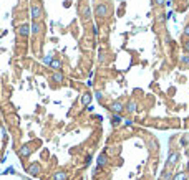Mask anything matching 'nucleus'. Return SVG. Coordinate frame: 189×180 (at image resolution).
<instances>
[{
	"label": "nucleus",
	"mask_w": 189,
	"mask_h": 180,
	"mask_svg": "<svg viewBox=\"0 0 189 180\" xmlns=\"http://www.w3.org/2000/svg\"><path fill=\"white\" fill-rule=\"evenodd\" d=\"M30 15L33 18V22H38V20L43 18V9L40 3H32V9H30Z\"/></svg>",
	"instance_id": "1"
},
{
	"label": "nucleus",
	"mask_w": 189,
	"mask_h": 180,
	"mask_svg": "<svg viewBox=\"0 0 189 180\" xmlns=\"http://www.w3.org/2000/svg\"><path fill=\"white\" fill-rule=\"evenodd\" d=\"M108 5L106 3H96V7H94V15H96V18H105L108 17Z\"/></svg>",
	"instance_id": "2"
},
{
	"label": "nucleus",
	"mask_w": 189,
	"mask_h": 180,
	"mask_svg": "<svg viewBox=\"0 0 189 180\" xmlns=\"http://www.w3.org/2000/svg\"><path fill=\"white\" fill-rule=\"evenodd\" d=\"M110 111H111L113 114H121L123 111H125V103L123 101H113L111 104H110Z\"/></svg>",
	"instance_id": "3"
},
{
	"label": "nucleus",
	"mask_w": 189,
	"mask_h": 180,
	"mask_svg": "<svg viewBox=\"0 0 189 180\" xmlns=\"http://www.w3.org/2000/svg\"><path fill=\"white\" fill-rule=\"evenodd\" d=\"M80 15H81V20H83V22H88L90 17H91V10H90V7L86 5V3H83V5L80 7Z\"/></svg>",
	"instance_id": "4"
},
{
	"label": "nucleus",
	"mask_w": 189,
	"mask_h": 180,
	"mask_svg": "<svg viewBox=\"0 0 189 180\" xmlns=\"http://www.w3.org/2000/svg\"><path fill=\"white\" fill-rule=\"evenodd\" d=\"M178 160H179V152L178 150H171L169 152V157H168V167H172V165H176L178 163Z\"/></svg>",
	"instance_id": "5"
},
{
	"label": "nucleus",
	"mask_w": 189,
	"mask_h": 180,
	"mask_svg": "<svg viewBox=\"0 0 189 180\" xmlns=\"http://www.w3.org/2000/svg\"><path fill=\"white\" fill-rule=\"evenodd\" d=\"M17 33L20 35V36H27L30 35V25H28V23H22V25H18L17 27Z\"/></svg>",
	"instance_id": "6"
},
{
	"label": "nucleus",
	"mask_w": 189,
	"mask_h": 180,
	"mask_svg": "<svg viewBox=\"0 0 189 180\" xmlns=\"http://www.w3.org/2000/svg\"><path fill=\"white\" fill-rule=\"evenodd\" d=\"M96 163H98V167H100V169H101V167H105L106 163H108V154L103 152V154H100V155H98V160H96Z\"/></svg>",
	"instance_id": "7"
},
{
	"label": "nucleus",
	"mask_w": 189,
	"mask_h": 180,
	"mask_svg": "<svg viewBox=\"0 0 189 180\" xmlns=\"http://www.w3.org/2000/svg\"><path fill=\"white\" fill-rule=\"evenodd\" d=\"M52 81H53V83H63V81H65V76H63V73H61V71H55V73H53V75H52Z\"/></svg>",
	"instance_id": "8"
},
{
	"label": "nucleus",
	"mask_w": 189,
	"mask_h": 180,
	"mask_svg": "<svg viewBox=\"0 0 189 180\" xmlns=\"http://www.w3.org/2000/svg\"><path fill=\"white\" fill-rule=\"evenodd\" d=\"M125 109H126V111H128V112H131V114H133V112H136V109H138V103H136V101H134V99H129Z\"/></svg>",
	"instance_id": "9"
},
{
	"label": "nucleus",
	"mask_w": 189,
	"mask_h": 180,
	"mask_svg": "<svg viewBox=\"0 0 189 180\" xmlns=\"http://www.w3.org/2000/svg\"><path fill=\"white\" fill-rule=\"evenodd\" d=\"M121 122H123L121 114H113V116H111V126H113V127H118Z\"/></svg>",
	"instance_id": "10"
},
{
	"label": "nucleus",
	"mask_w": 189,
	"mask_h": 180,
	"mask_svg": "<svg viewBox=\"0 0 189 180\" xmlns=\"http://www.w3.org/2000/svg\"><path fill=\"white\" fill-rule=\"evenodd\" d=\"M40 30H42V25H40L38 22H33V23L30 25V33L38 35V33H40Z\"/></svg>",
	"instance_id": "11"
},
{
	"label": "nucleus",
	"mask_w": 189,
	"mask_h": 180,
	"mask_svg": "<svg viewBox=\"0 0 189 180\" xmlns=\"http://www.w3.org/2000/svg\"><path fill=\"white\" fill-rule=\"evenodd\" d=\"M90 103H91V94H90V93H85V94L81 96V104L90 106Z\"/></svg>",
	"instance_id": "12"
},
{
	"label": "nucleus",
	"mask_w": 189,
	"mask_h": 180,
	"mask_svg": "<svg viewBox=\"0 0 189 180\" xmlns=\"http://www.w3.org/2000/svg\"><path fill=\"white\" fill-rule=\"evenodd\" d=\"M50 66L55 69V71H60V69H61V61L60 60H52L50 61Z\"/></svg>",
	"instance_id": "13"
},
{
	"label": "nucleus",
	"mask_w": 189,
	"mask_h": 180,
	"mask_svg": "<svg viewBox=\"0 0 189 180\" xmlns=\"http://www.w3.org/2000/svg\"><path fill=\"white\" fill-rule=\"evenodd\" d=\"M187 177H189L187 172H179V174H176L172 177V180H187Z\"/></svg>",
	"instance_id": "14"
},
{
	"label": "nucleus",
	"mask_w": 189,
	"mask_h": 180,
	"mask_svg": "<svg viewBox=\"0 0 189 180\" xmlns=\"http://www.w3.org/2000/svg\"><path fill=\"white\" fill-rule=\"evenodd\" d=\"M179 144L183 145V147H189V134H184L183 139L179 141Z\"/></svg>",
	"instance_id": "15"
},
{
	"label": "nucleus",
	"mask_w": 189,
	"mask_h": 180,
	"mask_svg": "<svg viewBox=\"0 0 189 180\" xmlns=\"http://www.w3.org/2000/svg\"><path fill=\"white\" fill-rule=\"evenodd\" d=\"M172 177H174V174H171V172H163V180H172Z\"/></svg>",
	"instance_id": "16"
},
{
	"label": "nucleus",
	"mask_w": 189,
	"mask_h": 180,
	"mask_svg": "<svg viewBox=\"0 0 189 180\" xmlns=\"http://www.w3.org/2000/svg\"><path fill=\"white\" fill-rule=\"evenodd\" d=\"M179 63L181 64H189V55H183L179 58Z\"/></svg>",
	"instance_id": "17"
},
{
	"label": "nucleus",
	"mask_w": 189,
	"mask_h": 180,
	"mask_svg": "<svg viewBox=\"0 0 189 180\" xmlns=\"http://www.w3.org/2000/svg\"><path fill=\"white\" fill-rule=\"evenodd\" d=\"M166 15H164V13H159L158 15V18H156V22H158V23H163V22H166Z\"/></svg>",
	"instance_id": "18"
},
{
	"label": "nucleus",
	"mask_w": 189,
	"mask_h": 180,
	"mask_svg": "<svg viewBox=\"0 0 189 180\" xmlns=\"http://www.w3.org/2000/svg\"><path fill=\"white\" fill-rule=\"evenodd\" d=\"M183 50L186 51V55H189V40H186V42L183 43Z\"/></svg>",
	"instance_id": "19"
},
{
	"label": "nucleus",
	"mask_w": 189,
	"mask_h": 180,
	"mask_svg": "<svg viewBox=\"0 0 189 180\" xmlns=\"http://www.w3.org/2000/svg\"><path fill=\"white\" fill-rule=\"evenodd\" d=\"M183 36H184V38H186V40H189V25H186V27H184Z\"/></svg>",
	"instance_id": "20"
},
{
	"label": "nucleus",
	"mask_w": 189,
	"mask_h": 180,
	"mask_svg": "<svg viewBox=\"0 0 189 180\" xmlns=\"http://www.w3.org/2000/svg\"><path fill=\"white\" fill-rule=\"evenodd\" d=\"M153 3L156 7H163L164 3H166V0H153Z\"/></svg>",
	"instance_id": "21"
},
{
	"label": "nucleus",
	"mask_w": 189,
	"mask_h": 180,
	"mask_svg": "<svg viewBox=\"0 0 189 180\" xmlns=\"http://www.w3.org/2000/svg\"><path fill=\"white\" fill-rule=\"evenodd\" d=\"M94 96H96V99H100V101H101V99H103V96H105V94H103V93H101V91H96V93H94Z\"/></svg>",
	"instance_id": "22"
},
{
	"label": "nucleus",
	"mask_w": 189,
	"mask_h": 180,
	"mask_svg": "<svg viewBox=\"0 0 189 180\" xmlns=\"http://www.w3.org/2000/svg\"><path fill=\"white\" fill-rule=\"evenodd\" d=\"M123 124H125L126 127H129V126L133 124V121H131V119H125V121H123Z\"/></svg>",
	"instance_id": "23"
},
{
	"label": "nucleus",
	"mask_w": 189,
	"mask_h": 180,
	"mask_svg": "<svg viewBox=\"0 0 189 180\" xmlns=\"http://www.w3.org/2000/svg\"><path fill=\"white\" fill-rule=\"evenodd\" d=\"M103 61H105V53L100 51V63H103Z\"/></svg>",
	"instance_id": "24"
},
{
	"label": "nucleus",
	"mask_w": 189,
	"mask_h": 180,
	"mask_svg": "<svg viewBox=\"0 0 189 180\" xmlns=\"http://www.w3.org/2000/svg\"><path fill=\"white\" fill-rule=\"evenodd\" d=\"M186 155L189 157V147H186Z\"/></svg>",
	"instance_id": "25"
},
{
	"label": "nucleus",
	"mask_w": 189,
	"mask_h": 180,
	"mask_svg": "<svg viewBox=\"0 0 189 180\" xmlns=\"http://www.w3.org/2000/svg\"><path fill=\"white\" fill-rule=\"evenodd\" d=\"M186 172H187V174H189V162H187V169H186Z\"/></svg>",
	"instance_id": "26"
}]
</instances>
